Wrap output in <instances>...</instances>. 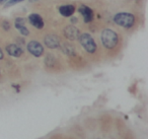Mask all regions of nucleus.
<instances>
[{
    "label": "nucleus",
    "instance_id": "obj_10",
    "mask_svg": "<svg viewBox=\"0 0 148 139\" xmlns=\"http://www.w3.org/2000/svg\"><path fill=\"white\" fill-rule=\"evenodd\" d=\"M59 11H60V13L63 15V17H69L74 13V11H75V7H74L73 5H71V4L62 5V6L59 7Z\"/></svg>",
    "mask_w": 148,
    "mask_h": 139
},
{
    "label": "nucleus",
    "instance_id": "obj_11",
    "mask_svg": "<svg viewBox=\"0 0 148 139\" xmlns=\"http://www.w3.org/2000/svg\"><path fill=\"white\" fill-rule=\"evenodd\" d=\"M62 50L65 54L67 55H73L74 54V49L71 45H68V44H65V45L62 47Z\"/></svg>",
    "mask_w": 148,
    "mask_h": 139
},
{
    "label": "nucleus",
    "instance_id": "obj_7",
    "mask_svg": "<svg viewBox=\"0 0 148 139\" xmlns=\"http://www.w3.org/2000/svg\"><path fill=\"white\" fill-rule=\"evenodd\" d=\"M79 12L82 14L85 23H90V21H92L93 12L88 6H86V5H82V6L79 8Z\"/></svg>",
    "mask_w": 148,
    "mask_h": 139
},
{
    "label": "nucleus",
    "instance_id": "obj_16",
    "mask_svg": "<svg viewBox=\"0 0 148 139\" xmlns=\"http://www.w3.org/2000/svg\"><path fill=\"white\" fill-rule=\"evenodd\" d=\"M4 1H6V0H0V2H4Z\"/></svg>",
    "mask_w": 148,
    "mask_h": 139
},
{
    "label": "nucleus",
    "instance_id": "obj_8",
    "mask_svg": "<svg viewBox=\"0 0 148 139\" xmlns=\"http://www.w3.org/2000/svg\"><path fill=\"white\" fill-rule=\"evenodd\" d=\"M29 23H32V25H34V27L37 28V29H43L44 28L43 19H42L39 14H37V13H32L29 17Z\"/></svg>",
    "mask_w": 148,
    "mask_h": 139
},
{
    "label": "nucleus",
    "instance_id": "obj_14",
    "mask_svg": "<svg viewBox=\"0 0 148 139\" xmlns=\"http://www.w3.org/2000/svg\"><path fill=\"white\" fill-rule=\"evenodd\" d=\"M21 1H25V0H9V2L7 3V6H9V5H12V4H15V3L21 2Z\"/></svg>",
    "mask_w": 148,
    "mask_h": 139
},
{
    "label": "nucleus",
    "instance_id": "obj_6",
    "mask_svg": "<svg viewBox=\"0 0 148 139\" xmlns=\"http://www.w3.org/2000/svg\"><path fill=\"white\" fill-rule=\"evenodd\" d=\"M64 35H65V37L67 38V39L73 41V40L78 39L80 34H79L78 29H76V28L73 27V25H68V27H66L65 30H64Z\"/></svg>",
    "mask_w": 148,
    "mask_h": 139
},
{
    "label": "nucleus",
    "instance_id": "obj_4",
    "mask_svg": "<svg viewBox=\"0 0 148 139\" xmlns=\"http://www.w3.org/2000/svg\"><path fill=\"white\" fill-rule=\"evenodd\" d=\"M27 50L32 55L36 56V57H40L43 55L44 53V48L39 42L37 41H31L27 44Z\"/></svg>",
    "mask_w": 148,
    "mask_h": 139
},
{
    "label": "nucleus",
    "instance_id": "obj_2",
    "mask_svg": "<svg viewBox=\"0 0 148 139\" xmlns=\"http://www.w3.org/2000/svg\"><path fill=\"white\" fill-rule=\"evenodd\" d=\"M114 21L118 25L123 28H131L135 23V17L132 13L129 12H120L114 17Z\"/></svg>",
    "mask_w": 148,
    "mask_h": 139
},
{
    "label": "nucleus",
    "instance_id": "obj_1",
    "mask_svg": "<svg viewBox=\"0 0 148 139\" xmlns=\"http://www.w3.org/2000/svg\"><path fill=\"white\" fill-rule=\"evenodd\" d=\"M101 42L108 49H113L118 44V35L110 29H106L101 33Z\"/></svg>",
    "mask_w": 148,
    "mask_h": 139
},
{
    "label": "nucleus",
    "instance_id": "obj_5",
    "mask_svg": "<svg viewBox=\"0 0 148 139\" xmlns=\"http://www.w3.org/2000/svg\"><path fill=\"white\" fill-rule=\"evenodd\" d=\"M44 42H45V45L50 49H55V48H58L60 46L59 38L54 34H50V35L46 36Z\"/></svg>",
    "mask_w": 148,
    "mask_h": 139
},
{
    "label": "nucleus",
    "instance_id": "obj_13",
    "mask_svg": "<svg viewBox=\"0 0 148 139\" xmlns=\"http://www.w3.org/2000/svg\"><path fill=\"white\" fill-rule=\"evenodd\" d=\"M17 30H18V31L21 32V33L23 34V36H27V35H29V30H27V28L25 27V25H23V27H21V28H18V29H17Z\"/></svg>",
    "mask_w": 148,
    "mask_h": 139
},
{
    "label": "nucleus",
    "instance_id": "obj_3",
    "mask_svg": "<svg viewBox=\"0 0 148 139\" xmlns=\"http://www.w3.org/2000/svg\"><path fill=\"white\" fill-rule=\"evenodd\" d=\"M78 40L81 46L86 50L88 53H95L97 50V44H95L93 38L88 34H81L79 35Z\"/></svg>",
    "mask_w": 148,
    "mask_h": 139
},
{
    "label": "nucleus",
    "instance_id": "obj_12",
    "mask_svg": "<svg viewBox=\"0 0 148 139\" xmlns=\"http://www.w3.org/2000/svg\"><path fill=\"white\" fill-rule=\"evenodd\" d=\"M25 23V19L19 17V19H17L16 21H15V28L18 29V28H21V27H23Z\"/></svg>",
    "mask_w": 148,
    "mask_h": 139
},
{
    "label": "nucleus",
    "instance_id": "obj_9",
    "mask_svg": "<svg viewBox=\"0 0 148 139\" xmlns=\"http://www.w3.org/2000/svg\"><path fill=\"white\" fill-rule=\"evenodd\" d=\"M6 51L9 55L13 56V57H21V56L23 55V49H21L19 46L14 45V44H11V45L7 46Z\"/></svg>",
    "mask_w": 148,
    "mask_h": 139
},
{
    "label": "nucleus",
    "instance_id": "obj_15",
    "mask_svg": "<svg viewBox=\"0 0 148 139\" xmlns=\"http://www.w3.org/2000/svg\"><path fill=\"white\" fill-rule=\"evenodd\" d=\"M2 58H3V53L1 51V49H0V59H2Z\"/></svg>",
    "mask_w": 148,
    "mask_h": 139
}]
</instances>
